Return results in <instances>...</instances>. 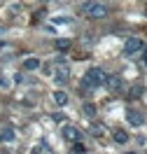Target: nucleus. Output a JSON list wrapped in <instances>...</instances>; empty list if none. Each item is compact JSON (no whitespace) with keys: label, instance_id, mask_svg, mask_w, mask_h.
<instances>
[{"label":"nucleus","instance_id":"nucleus-1","mask_svg":"<svg viewBox=\"0 0 147 154\" xmlns=\"http://www.w3.org/2000/svg\"><path fill=\"white\" fill-rule=\"evenodd\" d=\"M82 14L89 19H105V17H110V7L103 2H96V0H89L82 5Z\"/></svg>","mask_w":147,"mask_h":154},{"label":"nucleus","instance_id":"nucleus-2","mask_svg":"<svg viewBox=\"0 0 147 154\" xmlns=\"http://www.w3.org/2000/svg\"><path fill=\"white\" fill-rule=\"evenodd\" d=\"M103 84H105V72H103L100 68H91V70H87L84 82H82V87H84V89H96V87H103Z\"/></svg>","mask_w":147,"mask_h":154},{"label":"nucleus","instance_id":"nucleus-3","mask_svg":"<svg viewBox=\"0 0 147 154\" xmlns=\"http://www.w3.org/2000/svg\"><path fill=\"white\" fill-rule=\"evenodd\" d=\"M142 47H145V45H142L140 38H128L126 42H124V54H126V56H133V54H138Z\"/></svg>","mask_w":147,"mask_h":154},{"label":"nucleus","instance_id":"nucleus-4","mask_svg":"<svg viewBox=\"0 0 147 154\" xmlns=\"http://www.w3.org/2000/svg\"><path fill=\"white\" fill-rule=\"evenodd\" d=\"M105 84H108L110 91H115V94H124V89H126V84H124V79L119 75H112V77H105Z\"/></svg>","mask_w":147,"mask_h":154},{"label":"nucleus","instance_id":"nucleus-5","mask_svg":"<svg viewBox=\"0 0 147 154\" xmlns=\"http://www.w3.org/2000/svg\"><path fill=\"white\" fill-rule=\"evenodd\" d=\"M126 119H128V124H133V126H142L145 124V115H142L140 110H128Z\"/></svg>","mask_w":147,"mask_h":154},{"label":"nucleus","instance_id":"nucleus-6","mask_svg":"<svg viewBox=\"0 0 147 154\" xmlns=\"http://www.w3.org/2000/svg\"><path fill=\"white\" fill-rule=\"evenodd\" d=\"M63 138L70 140V143H75V140L82 138V133H79V128H75L72 124H66V126H63Z\"/></svg>","mask_w":147,"mask_h":154},{"label":"nucleus","instance_id":"nucleus-7","mask_svg":"<svg viewBox=\"0 0 147 154\" xmlns=\"http://www.w3.org/2000/svg\"><path fill=\"white\" fill-rule=\"evenodd\" d=\"M68 79H70L68 68H59V72H56V82H59V84H66Z\"/></svg>","mask_w":147,"mask_h":154},{"label":"nucleus","instance_id":"nucleus-8","mask_svg":"<svg viewBox=\"0 0 147 154\" xmlns=\"http://www.w3.org/2000/svg\"><path fill=\"white\" fill-rule=\"evenodd\" d=\"M23 68H26V70H38L40 58H26V61H23Z\"/></svg>","mask_w":147,"mask_h":154},{"label":"nucleus","instance_id":"nucleus-9","mask_svg":"<svg viewBox=\"0 0 147 154\" xmlns=\"http://www.w3.org/2000/svg\"><path fill=\"white\" fill-rule=\"evenodd\" d=\"M115 143H119V145L128 143V133L126 131H115Z\"/></svg>","mask_w":147,"mask_h":154},{"label":"nucleus","instance_id":"nucleus-10","mask_svg":"<svg viewBox=\"0 0 147 154\" xmlns=\"http://www.w3.org/2000/svg\"><path fill=\"white\" fill-rule=\"evenodd\" d=\"M54 100H56L59 105H66V103H68V96H66V91H54Z\"/></svg>","mask_w":147,"mask_h":154},{"label":"nucleus","instance_id":"nucleus-11","mask_svg":"<svg viewBox=\"0 0 147 154\" xmlns=\"http://www.w3.org/2000/svg\"><path fill=\"white\" fill-rule=\"evenodd\" d=\"M0 140H5V143H12V140H14V131H12V128H2V133H0Z\"/></svg>","mask_w":147,"mask_h":154},{"label":"nucleus","instance_id":"nucleus-12","mask_svg":"<svg viewBox=\"0 0 147 154\" xmlns=\"http://www.w3.org/2000/svg\"><path fill=\"white\" fill-rule=\"evenodd\" d=\"M72 154H87V147L79 143V140H75L72 143Z\"/></svg>","mask_w":147,"mask_h":154},{"label":"nucleus","instance_id":"nucleus-13","mask_svg":"<svg viewBox=\"0 0 147 154\" xmlns=\"http://www.w3.org/2000/svg\"><path fill=\"white\" fill-rule=\"evenodd\" d=\"M56 49H59V51H68L70 49V40H59V42H56Z\"/></svg>","mask_w":147,"mask_h":154},{"label":"nucleus","instance_id":"nucleus-14","mask_svg":"<svg viewBox=\"0 0 147 154\" xmlns=\"http://www.w3.org/2000/svg\"><path fill=\"white\" fill-rule=\"evenodd\" d=\"M84 112H87L89 117H96V107L91 105V103H87V105H84Z\"/></svg>","mask_w":147,"mask_h":154},{"label":"nucleus","instance_id":"nucleus-15","mask_svg":"<svg viewBox=\"0 0 147 154\" xmlns=\"http://www.w3.org/2000/svg\"><path fill=\"white\" fill-rule=\"evenodd\" d=\"M0 84H7V79H5V75L0 72Z\"/></svg>","mask_w":147,"mask_h":154},{"label":"nucleus","instance_id":"nucleus-16","mask_svg":"<svg viewBox=\"0 0 147 154\" xmlns=\"http://www.w3.org/2000/svg\"><path fill=\"white\" fill-rule=\"evenodd\" d=\"M145 49V54H142V61H145V66H147V47H142Z\"/></svg>","mask_w":147,"mask_h":154},{"label":"nucleus","instance_id":"nucleus-17","mask_svg":"<svg viewBox=\"0 0 147 154\" xmlns=\"http://www.w3.org/2000/svg\"><path fill=\"white\" fill-rule=\"evenodd\" d=\"M2 33H5V28H2V26H0V35H2Z\"/></svg>","mask_w":147,"mask_h":154},{"label":"nucleus","instance_id":"nucleus-18","mask_svg":"<svg viewBox=\"0 0 147 154\" xmlns=\"http://www.w3.org/2000/svg\"><path fill=\"white\" fill-rule=\"evenodd\" d=\"M124 154H136V152H124Z\"/></svg>","mask_w":147,"mask_h":154},{"label":"nucleus","instance_id":"nucleus-19","mask_svg":"<svg viewBox=\"0 0 147 154\" xmlns=\"http://www.w3.org/2000/svg\"><path fill=\"white\" fill-rule=\"evenodd\" d=\"M44 2H49V0H44Z\"/></svg>","mask_w":147,"mask_h":154}]
</instances>
